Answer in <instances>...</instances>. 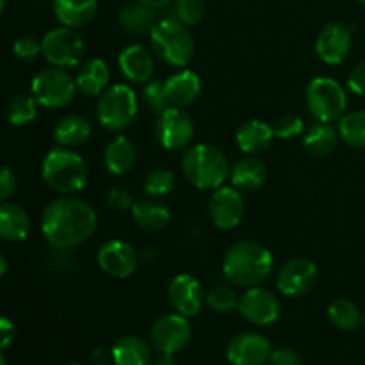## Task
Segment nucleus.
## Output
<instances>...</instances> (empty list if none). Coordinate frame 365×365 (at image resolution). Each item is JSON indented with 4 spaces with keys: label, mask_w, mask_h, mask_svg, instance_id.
<instances>
[{
    "label": "nucleus",
    "mask_w": 365,
    "mask_h": 365,
    "mask_svg": "<svg viewBox=\"0 0 365 365\" xmlns=\"http://www.w3.org/2000/svg\"><path fill=\"white\" fill-rule=\"evenodd\" d=\"M118 21H120L121 29L132 36L150 34L153 25L157 24L155 11L139 2H132L121 7L118 13Z\"/></svg>",
    "instance_id": "30"
},
{
    "label": "nucleus",
    "mask_w": 365,
    "mask_h": 365,
    "mask_svg": "<svg viewBox=\"0 0 365 365\" xmlns=\"http://www.w3.org/2000/svg\"><path fill=\"white\" fill-rule=\"evenodd\" d=\"M98 266L113 278H128L139 266V253L128 242L110 239L98 250Z\"/></svg>",
    "instance_id": "16"
},
{
    "label": "nucleus",
    "mask_w": 365,
    "mask_h": 365,
    "mask_svg": "<svg viewBox=\"0 0 365 365\" xmlns=\"http://www.w3.org/2000/svg\"><path fill=\"white\" fill-rule=\"evenodd\" d=\"M13 52L14 56L20 57V59L31 61L41 53V43L36 38H32V36H21V38H18L16 41H14Z\"/></svg>",
    "instance_id": "40"
},
{
    "label": "nucleus",
    "mask_w": 365,
    "mask_h": 365,
    "mask_svg": "<svg viewBox=\"0 0 365 365\" xmlns=\"http://www.w3.org/2000/svg\"><path fill=\"white\" fill-rule=\"evenodd\" d=\"M157 139L160 145L171 152H178L191 145L195 138V123L192 118L178 107H168L157 116L155 125Z\"/></svg>",
    "instance_id": "11"
},
{
    "label": "nucleus",
    "mask_w": 365,
    "mask_h": 365,
    "mask_svg": "<svg viewBox=\"0 0 365 365\" xmlns=\"http://www.w3.org/2000/svg\"><path fill=\"white\" fill-rule=\"evenodd\" d=\"M339 143V130H335L330 123L316 121L312 127L307 128L303 138V148L314 157L330 155Z\"/></svg>",
    "instance_id": "31"
},
{
    "label": "nucleus",
    "mask_w": 365,
    "mask_h": 365,
    "mask_svg": "<svg viewBox=\"0 0 365 365\" xmlns=\"http://www.w3.org/2000/svg\"><path fill=\"white\" fill-rule=\"evenodd\" d=\"M274 259L266 246L253 241H239L227 250L223 273L232 284L241 287H257L269 278Z\"/></svg>",
    "instance_id": "2"
},
{
    "label": "nucleus",
    "mask_w": 365,
    "mask_h": 365,
    "mask_svg": "<svg viewBox=\"0 0 365 365\" xmlns=\"http://www.w3.org/2000/svg\"><path fill=\"white\" fill-rule=\"evenodd\" d=\"M68 365H78V364H68Z\"/></svg>",
    "instance_id": "55"
},
{
    "label": "nucleus",
    "mask_w": 365,
    "mask_h": 365,
    "mask_svg": "<svg viewBox=\"0 0 365 365\" xmlns=\"http://www.w3.org/2000/svg\"><path fill=\"white\" fill-rule=\"evenodd\" d=\"M77 91H81L86 96H100L107 88L110 81L109 64L103 59L93 57V59L84 61L81 66H77Z\"/></svg>",
    "instance_id": "21"
},
{
    "label": "nucleus",
    "mask_w": 365,
    "mask_h": 365,
    "mask_svg": "<svg viewBox=\"0 0 365 365\" xmlns=\"http://www.w3.org/2000/svg\"><path fill=\"white\" fill-rule=\"evenodd\" d=\"M150 43L155 56L170 66H187L195 56V41L187 25L173 16L163 18L153 25L150 32Z\"/></svg>",
    "instance_id": "5"
},
{
    "label": "nucleus",
    "mask_w": 365,
    "mask_h": 365,
    "mask_svg": "<svg viewBox=\"0 0 365 365\" xmlns=\"http://www.w3.org/2000/svg\"><path fill=\"white\" fill-rule=\"evenodd\" d=\"M317 277V267L312 260L292 259L278 273L277 287L284 296L298 298L316 287Z\"/></svg>",
    "instance_id": "14"
},
{
    "label": "nucleus",
    "mask_w": 365,
    "mask_h": 365,
    "mask_svg": "<svg viewBox=\"0 0 365 365\" xmlns=\"http://www.w3.org/2000/svg\"><path fill=\"white\" fill-rule=\"evenodd\" d=\"M89 135H91V123L78 114L64 116L53 130V139L61 148H75V146L84 145Z\"/></svg>",
    "instance_id": "29"
},
{
    "label": "nucleus",
    "mask_w": 365,
    "mask_h": 365,
    "mask_svg": "<svg viewBox=\"0 0 365 365\" xmlns=\"http://www.w3.org/2000/svg\"><path fill=\"white\" fill-rule=\"evenodd\" d=\"M135 2L143 4V6L150 7V9L157 11V9H166L168 6L175 2V0H135Z\"/></svg>",
    "instance_id": "48"
},
{
    "label": "nucleus",
    "mask_w": 365,
    "mask_h": 365,
    "mask_svg": "<svg viewBox=\"0 0 365 365\" xmlns=\"http://www.w3.org/2000/svg\"><path fill=\"white\" fill-rule=\"evenodd\" d=\"M38 106L36 98L32 95H20L9 103L7 109V120L14 127H24L29 125L31 121L36 120L38 116Z\"/></svg>",
    "instance_id": "34"
},
{
    "label": "nucleus",
    "mask_w": 365,
    "mask_h": 365,
    "mask_svg": "<svg viewBox=\"0 0 365 365\" xmlns=\"http://www.w3.org/2000/svg\"><path fill=\"white\" fill-rule=\"evenodd\" d=\"M138 109L139 102L134 89L127 84H114L100 95L96 118L103 128L120 132L134 123Z\"/></svg>",
    "instance_id": "6"
},
{
    "label": "nucleus",
    "mask_w": 365,
    "mask_h": 365,
    "mask_svg": "<svg viewBox=\"0 0 365 365\" xmlns=\"http://www.w3.org/2000/svg\"><path fill=\"white\" fill-rule=\"evenodd\" d=\"M135 160H138V152H135L134 143L125 135L114 138L103 152V164L107 171L113 175L128 173L135 166Z\"/></svg>",
    "instance_id": "28"
},
{
    "label": "nucleus",
    "mask_w": 365,
    "mask_h": 365,
    "mask_svg": "<svg viewBox=\"0 0 365 365\" xmlns=\"http://www.w3.org/2000/svg\"><path fill=\"white\" fill-rule=\"evenodd\" d=\"M191 324L180 314H166L153 323L150 330V344L160 355H175L191 341Z\"/></svg>",
    "instance_id": "10"
},
{
    "label": "nucleus",
    "mask_w": 365,
    "mask_h": 365,
    "mask_svg": "<svg viewBox=\"0 0 365 365\" xmlns=\"http://www.w3.org/2000/svg\"><path fill=\"white\" fill-rule=\"evenodd\" d=\"M237 310L248 323L257 324V327H269L277 323L280 317L282 305L274 292L257 285V287H250L239 298Z\"/></svg>",
    "instance_id": "12"
},
{
    "label": "nucleus",
    "mask_w": 365,
    "mask_h": 365,
    "mask_svg": "<svg viewBox=\"0 0 365 365\" xmlns=\"http://www.w3.org/2000/svg\"><path fill=\"white\" fill-rule=\"evenodd\" d=\"M2 11H4V0H0V14H2Z\"/></svg>",
    "instance_id": "52"
},
{
    "label": "nucleus",
    "mask_w": 365,
    "mask_h": 365,
    "mask_svg": "<svg viewBox=\"0 0 365 365\" xmlns=\"http://www.w3.org/2000/svg\"><path fill=\"white\" fill-rule=\"evenodd\" d=\"M6 271H7V260H6V257H4L2 253H0V278H2L4 274H6Z\"/></svg>",
    "instance_id": "50"
},
{
    "label": "nucleus",
    "mask_w": 365,
    "mask_h": 365,
    "mask_svg": "<svg viewBox=\"0 0 365 365\" xmlns=\"http://www.w3.org/2000/svg\"><path fill=\"white\" fill-rule=\"evenodd\" d=\"M143 102L145 106L152 110L153 114L159 116L160 113L170 107V102H168V96H166V89H164V82L160 81H153L150 78L148 82H145V88H143Z\"/></svg>",
    "instance_id": "38"
},
{
    "label": "nucleus",
    "mask_w": 365,
    "mask_h": 365,
    "mask_svg": "<svg viewBox=\"0 0 365 365\" xmlns=\"http://www.w3.org/2000/svg\"><path fill=\"white\" fill-rule=\"evenodd\" d=\"M48 267L56 273H68L71 267H75V257L70 250L52 248L48 255Z\"/></svg>",
    "instance_id": "41"
},
{
    "label": "nucleus",
    "mask_w": 365,
    "mask_h": 365,
    "mask_svg": "<svg viewBox=\"0 0 365 365\" xmlns=\"http://www.w3.org/2000/svg\"><path fill=\"white\" fill-rule=\"evenodd\" d=\"M209 216L212 223L221 230H232L245 217V200L235 187L214 189L209 200Z\"/></svg>",
    "instance_id": "13"
},
{
    "label": "nucleus",
    "mask_w": 365,
    "mask_h": 365,
    "mask_svg": "<svg viewBox=\"0 0 365 365\" xmlns=\"http://www.w3.org/2000/svg\"><path fill=\"white\" fill-rule=\"evenodd\" d=\"M339 135L353 148H365V110L344 114L339 121Z\"/></svg>",
    "instance_id": "33"
},
{
    "label": "nucleus",
    "mask_w": 365,
    "mask_h": 365,
    "mask_svg": "<svg viewBox=\"0 0 365 365\" xmlns=\"http://www.w3.org/2000/svg\"><path fill=\"white\" fill-rule=\"evenodd\" d=\"M31 232V217L24 207L11 202L0 203V239L20 242Z\"/></svg>",
    "instance_id": "26"
},
{
    "label": "nucleus",
    "mask_w": 365,
    "mask_h": 365,
    "mask_svg": "<svg viewBox=\"0 0 365 365\" xmlns=\"http://www.w3.org/2000/svg\"><path fill=\"white\" fill-rule=\"evenodd\" d=\"M230 164L227 155L212 145L191 146L182 157V173L185 180L202 191L217 189L230 177Z\"/></svg>",
    "instance_id": "3"
},
{
    "label": "nucleus",
    "mask_w": 365,
    "mask_h": 365,
    "mask_svg": "<svg viewBox=\"0 0 365 365\" xmlns=\"http://www.w3.org/2000/svg\"><path fill=\"white\" fill-rule=\"evenodd\" d=\"M53 14L64 27L78 29L93 21L98 13V0H53Z\"/></svg>",
    "instance_id": "22"
},
{
    "label": "nucleus",
    "mask_w": 365,
    "mask_h": 365,
    "mask_svg": "<svg viewBox=\"0 0 365 365\" xmlns=\"http://www.w3.org/2000/svg\"><path fill=\"white\" fill-rule=\"evenodd\" d=\"M271 365H303L302 355L292 348H280L271 353Z\"/></svg>",
    "instance_id": "43"
},
{
    "label": "nucleus",
    "mask_w": 365,
    "mask_h": 365,
    "mask_svg": "<svg viewBox=\"0 0 365 365\" xmlns=\"http://www.w3.org/2000/svg\"><path fill=\"white\" fill-rule=\"evenodd\" d=\"M110 360H113V355H110V351H107V349L103 348L93 349L91 355H89V362H91V365H107Z\"/></svg>",
    "instance_id": "47"
},
{
    "label": "nucleus",
    "mask_w": 365,
    "mask_h": 365,
    "mask_svg": "<svg viewBox=\"0 0 365 365\" xmlns=\"http://www.w3.org/2000/svg\"><path fill=\"white\" fill-rule=\"evenodd\" d=\"M0 365H6V356L2 355V349H0Z\"/></svg>",
    "instance_id": "51"
},
{
    "label": "nucleus",
    "mask_w": 365,
    "mask_h": 365,
    "mask_svg": "<svg viewBox=\"0 0 365 365\" xmlns=\"http://www.w3.org/2000/svg\"><path fill=\"white\" fill-rule=\"evenodd\" d=\"M14 334H16V328L13 321L0 316V349L7 348L14 341Z\"/></svg>",
    "instance_id": "46"
},
{
    "label": "nucleus",
    "mask_w": 365,
    "mask_h": 365,
    "mask_svg": "<svg viewBox=\"0 0 365 365\" xmlns=\"http://www.w3.org/2000/svg\"><path fill=\"white\" fill-rule=\"evenodd\" d=\"M110 355H113L114 365H150L152 364V344L134 335H127L114 342Z\"/></svg>",
    "instance_id": "27"
},
{
    "label": "nucleus",
    "mask_w": 365,
    "mask_h": 365,
    "mask_svg": "<svg viewBox=\"0 0 365 365\" xmlns=\"http://www.w3.org/2000/svg\"><path fill=\"white\" fill-rule=\"evenodd\" d=\"M359 2H360V4H364V6H365V0H359Z\"/></svg>",
    "instance_id": "54"
},
{
    "label": "nucleus",
    "mask_w": 365,
    "mask_h": 365,
    "mask_svg": "<svg viewBox=\"0 0 365 365\" xmlns=\"http://www.w3.org/2000/svg\"><path fill=\"white\" fill-rule=\"evenodd\" d=\"M205 303L220 314H228L239 307V296L228 285H216L205 294Z\"/></svg>",
    "instance_id": "36"
},
{
    "label": "nucleus",
    "mask_w": 365,
    "mask_h": 365,
    "mask_svg": "<svg viewBox=\"0 0 365 365\" xmlns=\"http://www.w3.org/2000/svg\"><path fill=\"white\" fill-rule=\"evenodd\" d=\"M168 302L180 316L192 317L202 310L205 292L202 284L192 274H177L168 285Z\"/></svg>",
    "instance_id": "17"
},
{
    "label": "nucleus",
    "mask_w": 365,
    "mask_h": 365,
    "mask_svg": "<svg viewBox=\"0 0 365 365\" xmlns=\"http://www.w3.org/2000/svg\"><path fill=\"white\" fill-rule=\"evenodd\" d=\"M348 88L351 89V93H355V95L365 96V61L356 64V66L349 71Z\"/></svg>",
    "instance_id": "45"
},
{
    "label": "nucleus",
    "mask_w": 365,
    "mask_h": 365,
    "mask_svg": "<svg viewBox=\"0 0 365 365\" xmlns=\"http://www.w3.org/2000/svg\"><path fill=\"white\" fill-rule=\"evenodd\" d=\"M132 220L135 221V225L145 230H163L168 227L171 220L170 207L164 202L157 198H143L134 202L130 209Z\"/></svg>",
    "instance_id": "25"
},
{
    "label": "nucleus",
    "mask_w": 365,
    "mask_h": 365,
    "mask_svg": "<svg viewBox=\"0 0 365 365\" xmlns=\"http://www.w3.org/2000/svg\"><path fill=\"white\" fill-rule=\"evenodd\" d=\"M16 191V175L9 168H0V203L7 202Z\"/></svg>",
    "instance_id": "44"
},
{
    "label": "nucleus",
    "mask_w": 365,
    "mask_h": 365,
    "mask_svg": "<svg viewBox=\"0 0 365 365\" xmlns=\"http://www.w3.org/2000/svg\"><path fill=\"white\" fill-rule=\"evenodd\" d=\"M230 180L235 189L255 191L262 187L267 180V166L262 159L255 155H246L232 166Z\"/></svg>",
    "instance_id": "24"
},
{
    "label": "nucleus",
    "mask_w": 365,
    "mask_h": 365,
    "mask_svg": "<svg viewBox=\"0 0 365 365\" xmlns=\"http://www.w3.org/2000/svg\"><path fill=\"white\" fill-rule=\"evenodd\" d=\"M271 353L269 339L253 331L235 335L227 346V359L232 365H266Z\"/></svg>",
    "instance_id": "15"
},
{
    "label": "nucleus",
    "mask_w": 365,
    "mask_h": 365,
    "mask_svg": "<svg viewBox=\"0 0 365 365\" xmlns=\"http://www.w3.org/2000/svg\"><path fill=\"white\" fill-rule=\"evenodd\" d=\"M353 27L342 24H328L319 31L316 52L327 64H341L351 50Z\"/></svg>",
    "instance_id": "18"
},
{
    "label": "nucleus",
    "mask_w": 365,
    "mask_h": 365,
    "mask_svg": "<svg viewBox=\"0 0 365 365\" xmlns=\"http://www.w3.org/2000/svg\"><path fill=\"white\" fill-rule=\"evenodd\" d=\"M274 139V132L271 125L262 120H250L235 134V143L239 150L246 155H257L271 146Z\"/></svg>",
    "instance_id": "23"
},
{
    "label": "nucleus",
    "mask_w": 365,
    "mask_h": 365,
    "mask_svg": "<svg viewBox=\"0 0 365 365\" xmlns=\"http://www.w3.org/2000/svg\"><path fill=\"white\" fill-rule=\"evenodd\" d=\"M153 365H178V362L173 359V355H160Z\"/></svg>",
    "instance_id": "49"
},
{
    "label": "nucleus",
    "mask_w": 365,
    "mask_h": 365,
    "mask_svg": "<svg viewBox=\"0 0 365 365\" xmlns=\"http://www.w3.org/2000/svg\"><path fill=\"white\" fill-rule=\"evenodd\" d=\"M107 205L110 207L116 212H125V210H130L134 205V200L132 195L123 187H114L107 192Z\"/></svg>",
    "instance_id": "42"
},
{
    "label": "nucleus",
    "mask_w": 365,
    "mask_h": 365,
    "mask_svg": "<svg viewBox=\"0 0 365 365\" xmlns=\"http://www.w3.org/2000/svg\"><path fill=\"white\" fill-rule=\"evenodd\" d=\"M86 46L75 29L57 27L41 39V53L52 66L75 68L84 59Z\"/></svg>",
    "instance_id": "9"
},
{
    "label": "nucleus",
    "mask_w": 365,
    "mask_h": 365,
    "mask_svg": "<svg viewBox=\"0 0 365 365\" xmlns=\"http://www.w3.org/2000/svg\"><path fill=\"white\" fill-rule=\"evenodd\" d=\"M31 93L41 107L61 109L75 98L77 82L64 68H46L32 78Z\"/></svg>",
    "instance_id": "8"
},
{
    "label": "nucleus",
    "mask_w": 365,
    "mask_h": 365,
    "mask_svg": "<svg viewBox=\"0 0 365 365\" xmlns=\"http://www.w3.org/2000/svg\"><path fill=\"white\" fill-rule=\"evenodd\" d=\"M164 89H166L168 102L170 107H184L191 106L202 91V81L198 75L191 70H180L177 73L171 75L166 82H164Z\"/></svg>",
    "instance_id": "20"
},
{
    "label": "nucleus",
    "mask_w": 365,
    "mask_h": 365,
    "mask_svg": "<svg viewBox=\"0 0 365 365\" xmlns=\"http://www.w3.org/2000/svg\"><path fill=\"white\" fill-rule=\"evenodd\" d=\"M328 319L335 328L344 331H351L362 324V314L359 307L349 299H335L328 307Z\"/></svg>",
    "instance_id": "32"
},
{
    "label": "nucleus",
    "mask_w": 365,
    "mask_h": 365,
    "mask_svg": "<svg viewBox=\"0 0 365 365\" xmlns=\"http://www.w3.org/2000/svg\"><path fill=\"white\" fill-rule=\"evenodd\" d=\"M98 216L84 200L63 196L46 205L41 216V230L52 248L71 250L89 241L95 234Z\"/></svg>",
    "instance_id": "1"
},
{
    "label": "nucleus",
    "mask_w": 365,
    "mask_h": 365,
    "mask_svg": "<svg viewBox=\"0 0 365 365\" xmlns=\"http://www.w3.org/2000/svg\"><path fill=\"white\" fill-rule=\"evenodd\" d=\"M118 64L127 81L139 82V84L148 82L153 75V68H155L152 52H148L141 45L125 46L118 57Z\"/></svg>",
    "instance_id": "19"
},
{
    "label": "nucleus",
    "mask_w": 365,
    "mask_h": 365,
    "mask_svg": "<svg viewBox=\"0 0 365 365\" xmlns=\"http://www.w3.org/2000/svg\"><path fill=\"white\" fill-rule=\"evenodd\" d=\"M43 180L59 195H75L88 182V166L78 153L70 148H53L41 164Z\"/></svg>",
    "instance_id": "4"
},
{
    "label": "nucleus",
    "mask_w": 365,
    "mask_h": 365,
    "mask_svg": "<svg viewBox=\"0 0 365 365\" xmlns=\"http://www.w3.org/2000/svg\"><path fill=\"white\" fill-rule=\"evenodd\" d=\"M310 114L321 123H331L344 116L348 96L341 82L331 77H316L309 82L305 93Z\"/></svg>",
    "instance_id": "7"
},
{
    "label": "nucleus",
    "mask_w": 365,
    "mask_h": 365,
    "mask_svg": "<svg viewBox=\"0 0 365 365\" xmlns=\"http://www.w3.org/2000/svg\"><path fill=\"white\" fill-rule=\"evenodd\" d=\"M205 16V2L203 0H175L173 18L187 27H195Z\"/></svg>",
    "instance_id": "37"
},
{
    "label": "nucleus",
    "mask_w": 365,
    "mask_h": 365,
    "mask_svg": "<svg viewBox=\"0 0 365 365\" xmlns=\"http://www.w3.org/2000/svg\"><path fill=\"white\" fill-rule=\"evenodd\" d=\"M143 189H145L146 195L153 196V198L170 195L175 189V175L170 170H164V168L152 170L145 177Z\"/></svg>",
    "instance_id": "35"
},
{
    "label": "nucleus",
    "mask_w": 365,
    "mask_h": 365,
    "mask_svg": "<svg viewBox=\"0 0 365 365\" xmlns=\"http://www.w3.org/2000/svg\"><path fill=\"white\" fill-rule=\"evenodd\" d=\"M362 324L365 327V314H362Z\"/></svg>",
    "instance_id": "53"
},
{
    "label": "nucleus",
    "mask_w": 365,
    "mask_h": 365,
    "mask_svg": "<svg viewBox=\"0 0 365 365\" xmlns=\"http://www.w3.org/2000/svg\"><path fill=\"white\" fill-rule=\"evenodd\" d=\"M274 138L284 139V141H291V139L302 135V132L305 130V125H303V120L299 116H294V114H285V116H280L273 125Z\"/></svg>",
    "instance_id": "39"
}]
</instances>
